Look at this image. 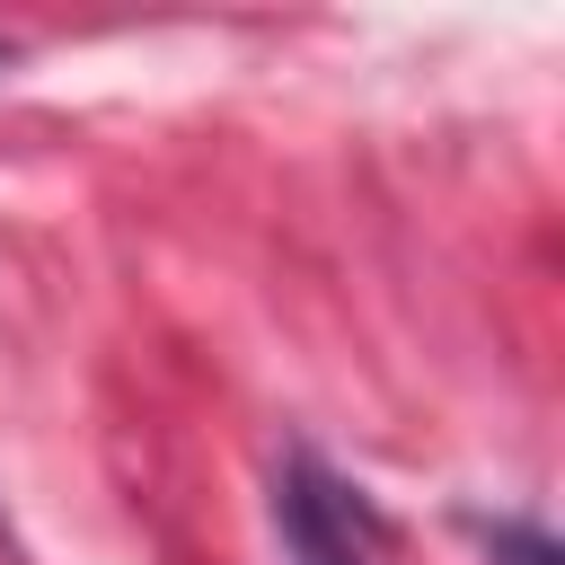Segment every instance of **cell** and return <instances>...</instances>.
<instances>
[{"label": "cell", "instance_id": "obj_3", "mask_svg": "<svg viewBox=\"0 0 565 565\" xmlns=\"http://www.w3.org/2000/svg\"><path fill=\"white\" fill-rule=\"evenodd\" d=\"M0 62H9V44H0Z\"/></svg>", "mask_w": 565, "mask_h": 565}, {"label": "cell", "instance_id": "obj_1", "mask_svg": "<svg viewBox=\"0 0 565 565\" xmlns=\"http://www.w3.org/2000/svg\"><path fill=\"white\" fill-rule=\"evenodd\" d=\"M274 530L291 565H371V512L353 486H335L318 459H291L274 486Z\"/></svg>", "mask_w": 565, "mask_h": 565}, {"label": "cell", "instance_id": "obj_2", "mask_svg": "<svg viewBox=\"0 0 565 565\" xmlns=\"http://www.w3.org/2000/svg\"><path fill=\"white\" fill-rule=\"evenodd\" d=\"M494 565H556V539L539 521H494Z\"/></svg>", "mask_w": 565, "mask_h": 565}]
</instances>
